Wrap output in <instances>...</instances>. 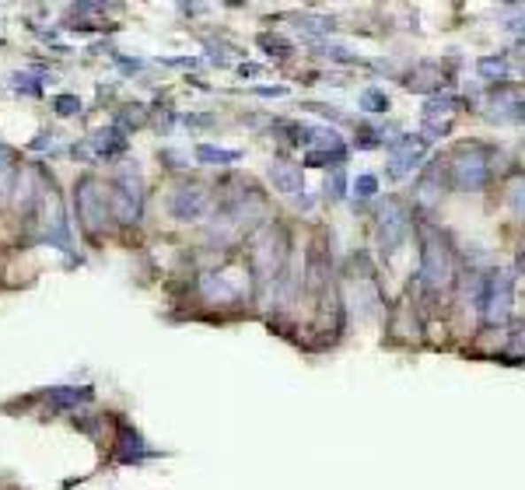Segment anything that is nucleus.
Listing matches in <instances>:
<instances>
[{"mask_svg":"<svg viewBox=\"0 0 525 490\" xmlns=\"http://www.w3.org/2000/svg\"><path fill=\"white\" fill-rule=\"evenodd\" d=\"M508 204L515 207V214H525V175H519V179L508 186Z\"/></svg>","mask_w":525,"mask_h":490,"instance_id":"15","label":"nucleus"},{"mask_svg":"<svg viewBox=\"0 0 525 490\" xmlns=\"http://www.w3.org/2000/svg\"><path fill=\"white\" fill-rule=\"evenodd\" d=\"M204 294L211 301H235L238 298V287H231L225 277H204Z\"/></svg>","mask_w":525,"mask_h":490,"instance_id":"12","label":"nucleus"},{"mask_svg":"<svg viewBox=\"0 0 525 490\" xmlns=\"http://www.w3.org/2000/svg\"><path fill=\"white\" fill-rule=\"evenodd\" d=\"M74 193H77V217H81L84 231H88V235H102V231L109 228V217H112V204H109L102 183H98L95 175H84V179L77 183Z\"/></svg>","mask_w":525,"mask_h":490,"instance_id":"3","label":"nucleus"},{"mask_svg":"<svg viewBox=\"0 0 525 490\" xmlns=\"http://www.w3.org/2000/svg\"><path fill=\"white\" fill-rule=\"evenodd\" d=\"M123 144H127V140L120 137L116 130H109V134H105V130L95 134V151H98V154H116V151H123Z\"/></svg>","mask_w":525,"mask_h":490,"instance_id":"13","label":"nucleus"},{"mask_svg":"<svg viewBox=\"0 0 525 490\" xmlns=\"http://www.w3.org/2000/svg\"><path fill=\"white\" fill-rule=\"evenodd\" d=\"M88 400H91V389H88V385H81V389H74V385H64V389H53V393H50V403H53V407H60V410L81 407V403H88Z\"/></svg>","mask_w":525,"mask_h":490,"instance_id":"10","label":"nucleus"},{"mask_svg":"<svg viewBox=\"0 0 525 490\" xmlns=\"http://www.w3.org/2000/svg\"><path fill=\"white\" fill-rule=\"evenodd\" d=\"M354 190H358V193H361V197H375L378 183H375V179H372V175H361V179H358V186H354Z\"/></svg>","mask_w":525,"mask_h":490,"instance_id":"17","label":"nucleus"},{"mask_svg":"<svg viewBox=\"0 0 525 490\" xmlns=\"http://www.w3.org/2000/svg\"><path fill=\"white\" fill-rule=\"evenodd\" d=\"M211 207V193L204 190V186H179L175 193H172V200H168V210H172V217L175 221H197V217H204V210Z\"/></svg>","mask_w":525,"mask_h":490,"instance_id":"7","label":"nucleus"},{"mask_svg":"<svg viewBox=\"0 0 525 490\" xmlns=\"http://www.w3.org/2000/svg\"><path fill=\"white\" fill-rule=\"evenodd\" d=\"M410 231V214L399 200H389L382 214H378V242H382V253H396L403 245Z\"/></svg>","mask_w":525,"mask_h":490,"instance_id":"5","label":"nucleus"},{"mask_svg":"<svg viewBox=\"0 0 525 490\" xmlns=\"http://www.w3.org/2000/svg\"><path fill=\"white\" fill-rule=\"evenodd\" d=\"M270 183H274L281 193L295 197V193H301V165H288V161L270 165Z\"/></svg>","mask_w":525,"mask_h":490,"instance_id":"9","label":"nucleus"},{"mask_svg":"<svg viewBox=\"0 0 525 490\" xmlns=\"http://www.w3.org/2000/svg\"><path fill=\"white\" fill-rule=\"evenodd\" d=\"M14 179H18V165H14V151L0 144V200H4L7 193H11V186H14Z\"/></svg>","mask_w":525,"mask_h":490,"instance_id":"11","label":"nucleus"},{"mask_svg":"<svg viewBox=\"0 0 525 490\" xmlns=\"http://www.w3.org/2000/svg\"><path fill=\"white\" fill-rule=\"evenodd\" d=\"M53 105H57V113H60V116H71V113L81 109V102H77L74 95H57V102H53Z\"/></svg>","mask_w":525,"mask_h":490,"instance_id":"16","label":"nucleus"},{"mask_svg":"<svg viewBox=\"0 0 525 490\" xmlns=\"http://www.w3.org/2000/svg\"><path fill=\"white\" fill-rule=\"evenodd\" d=\"M512 274H501L498 280L487 284V294H483V315L487 323H505L508 319V308H512Z\"/></svg>","mask_w":525,"mask_h":490,"instance_id":"8","label":"nucleus"},{"mask_svg":"<svg viewBox=\"0 0 525 490\" xmlns=\"http://www.w3.org/2000/svg\"><path fill=\"white\" fill-rule=\"evenodd\" d=\"M197 158L200 161H238V151H221V147L204 144V147H197Z\"/></svg>","mask_w":525,"mask_h":490,"instance_id":"14","label":"nucleus"},{"mask_svg":"<svg viewBox=\"0 0 525 490\" xmlns=\"http://www.w3.org/2000/svg\"><path fill=\"white\" fill-rule=\"evenodd\" d=\"M284 256H288V238H284V231L274 228V224H266V228L252 238V253H249L256 280H259V284H274V280H281Z\"/></svg>","mask_w":525,"mask_h":490,"instance_id":"1","label":"nucleus"},{"mask_svg":"<svg viewBox=\"0 0 525 490\" xmlns=\"http://www.w3.org/2000/svg\"><path fill=\"white\" fill-rule=\"evenodd\" d=\"M452 172H455V183L462 190H480L487 183V175H490V165H487V154L480 147H462L455 154Z\"/></svg>","mask_w":525,"mask_h":490,"instance_id":"6","label":"nucleus"},{"mask_svg":"<svg viewBox=\"0 0 525 490\" xmlns=\"http://www.w3.org/2000/svg\"><path fill=\"white\" fill-rule=\"evenodd\" d=\"M112 217L123 221V224H134L141 217V207H144V175L137 165H123L112 179Z\"/></svg>","mask_w":525,"mask_h":490,"instance_id":"2","label":"nucleus"},{"mask_svg":"<svg viewBox=\"0 0 525 490\" xmlns=\"http://www.w3.org/2000/svg\"><path fill=\"white\" fill-rule=\"evenodd\" d=\"M452 280V253L449 242L435 231V228H424V249H421V284L438 291Z\"/></svg>","mask_w":525,"mask_h":490,"instance_id":"4","label":"nucleus"}]
</instances>
